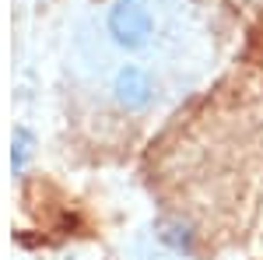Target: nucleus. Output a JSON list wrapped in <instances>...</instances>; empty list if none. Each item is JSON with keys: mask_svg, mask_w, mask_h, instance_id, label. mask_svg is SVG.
<instances>
[{"mask_svg": "<svg viewBox=\"0 0 263 260\" xmlns=\"http://www.w3.org/2000/svg\"><path fill=\"white\" fill-rule=\"evenodd\" d=\"M105 36L126 53H137L155 39V11L147 0H112L105 7Z\"/></svg>", "mask_w": 263, "mask_h": 260, "instance_id": "nucleus-1", "label": "nucleus"}, {"mask_svg": "<svg viewBox=\"0 0 263 260\" xmlns=\"http://www.w3.org/2000/svg\"><path fill=\"white\" fill-rule=\"evenodd\" d=\"M109 102L126 116H144L158 102V78L144 63H120L109 78Z\"/></svg>", "mask_w": 263, "mask_h": 260, "instance_id": "nucleus-2", "label": "nucleus"}, {"mask_svg": "<svg viewBox=\"0 0 263 260\" xmlns=\"http://www.w3.org/2000/svg\"><path fill=\"white\" fill-rule=\"evenodd\" d=\"M32 159H35V130L28 123H14V130H11V172H14V180L28 176Z\"/></svg>", "mask_w": 263, "mask_h": 260, "instance_id": "nucleus-3", "label": "nucleus"}, {"mask_svg": "<svg viewBox=\"0 0 263 260\" xmlns=\"http://www.w3.org/2000/svg\"><path fill=\"white\" fill-rule=\"evenodd\" d=\"M158 242L162 246H168L172 253H179V257H193V229L190 225H182V221L176 218H165L158 221Z\"/></svg>", "mask_w": 263, "mask_h": 260, "instance_id": "nucleus-4", "label": "nucleus"}]
</instances>
